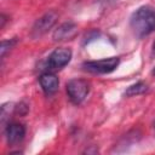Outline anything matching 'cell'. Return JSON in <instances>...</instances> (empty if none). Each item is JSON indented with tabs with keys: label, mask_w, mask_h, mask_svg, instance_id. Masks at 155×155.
<instances>
[{
	"label": "cell",
	"mask_w": 155,
	"mask_h": 155,
	"mask_svg": "<svg viewBox=\"0 0 155 155\" xmlns=\"http://www.w3.org/2000/svg\"><path fill=\"white\" fill-rule=\"evenodd\" d=\"M130 25L139 38L150 34L155 29V8L149 5L138 7L131 15Z\"/></svg>",
	"instance_id": "cell-1"
},
{
	"label": "cell",
	"mask_w": 155,
	"mask_h": 155,
	"mask_svg": "<svg viewBox=\"0 0 155 155\" xmlns=\"http://www.w3.org/2000/svg\"><path fill=\"white\" fill-rule=\"evenodd\" d=\"M90 92V84L84 79H71L67 82V93L74 104H80Z\"/></svg>",
	"instance_id": "cell-2"
},
{
	"label": "cell",
	"mask_w": 155,
	"mask_h": 155,
	"mask_svg": "<svg viewBox=\"0 0 155 155\" xmlns=\"http://www.w3.org/2000/svg\"><path fill=\"white\" fill-rule=\"evenodd\" d=\"M119 57H109V58H103L98 61H88L82 64V68L86 71L93 73V74H108L111 73L116 69L119 65Z\"/></svg>",
	"instance_id": "cell-3"
},
{
	"label": "cell",
	"mask_w": 155,
	"mask_h": 155,
	"mask_svg": "<svg viewBox=\"0 0 155 155\" xmlns=\"http://www.w3.org/2000/svg\"><path fill=\"white\" fill-rule=\"evenodd\" d=\"M58 18V15L54 11H48L44 16H41L33 25L31 29V36L33 38H40L45 33H47L56 23Z\"/></svg>",
	"instance_id": "cell-4"
},
{
	"label": "cell",
	"mask_w": 155,
	"mask_h": 155,
	"mask_svg": "<svg viewBox=\"0 0 155 155\" xmlns=\"http://www.w3.org/2000/svg\"><path fill=\"white\" fill-rule=\"evenodd\" d=\"M71 59V51L67 47H59L52 51L47 58V65L51 69H62Z\"/></svg>",
	"instance_id": "cell-5"
},
{
	"label": "cell",
	"mask_w": 155,
	"mask_h": 155,
	"mask_svg": "<svg viewBox=\"0 0 155 155\" xmlns=\"http://www.w3.org/2000/svg\"><path fill=\"white\" fill-rule=\"evenodd\" d=\"M78 34V25L68 22L61 24L53 33V40L54 41H64V40H70Z\"/></svg>",
	"instance_id": "cell-6"
},
{
	"label": "cell",
	"mask_w": 155,
	"mask_h": 155,
	"mask_svg": "<svg viewBox=\"0 0 155 155\" xmlns=\"http://www.w3.org/2000/svg\"><path fill=\"white\" fill-rule=\"evenodd\" d=\"M5 136H6V140H7L8 144H17L24 138L25 128L21 124H16V122L15 124H10L6 127Z\"/></svg>",
	"instance_id": "cell-7"
},
{
	"label": "cell",
	"mask_w": 155,
	"mask_h": 155,
	"mask_svg": "<svg viewBox=\"0 0 155 155\" xmlns=\"http://www.w3.org/2000/svg\"><path fill=\"white\" fill-rule=\"evenodd\" d=\"M39 81H40L41 88L46 94H52L58 90V85H59L58 78L52 73H44L40 76Z\"/></svg>",
	"instance_id": "cell-8"
},
{
	"label": "cell",
	"mask_w": 155,
	"mask_h": 155,
	"mask_svg": "<svg viewBox=\"0 0 155 155\" xmlns=\"http://www.w3.org/2000/svg\"><path fill=\"white\" fill-rule=\"evenodd\" d=\"M147 90H148L147 85H145L144 82L139 81V82H136V84L131 85V86H130V87L126 90L125 94H126L127 97H131V96H137V94H142V93H144Z\"/></svg>",
	"instance_id": "cell-9"
},
{
	"label": "cell",
	"mask_w": 155,
	"mask_h": 155,
	"mask_svg": "<svg viewBox=\"0 0 155 155\" xmlns=\"http://www.w3.org/2000/svg\"><path fill=\"white\" fill-rule=\"evenodd\" d=\"M15 44H16V40H15V39H12V40H4V41L1 42V48H0L1 57H4L5 53H6V52H7Z\"/></svg>",
	"instance_id": "cell-10"
},
{
	"label": "cell",
	"mask_w": 155,
	"mask_h": 155,
	"mask_svg": "<svg viewBox=\"0 0 155 155\" xmlns=\"http://www.w3.org/2000/svg\"><path fill=\"white\" fill-rule=\"evenodd\" d=\"M153 48H154V51H155V41H154V45H153Z\"/></svg>",
	"instance_id": "cell-11"
},
{
	"label": "cell",
	"mask_w": 155,
	"mask_h": 155,
	"mask_svg": "<svg viewBox=\"0 0 155 155\" xmlns=\"http://www.w3.org/2000/svg\"><path fill=\"white\" fill-rule=\"evenodd\" d=\"M153 74H154V75H155V68H154V70H153Z\"/></svg>",
	"instance_id": "cell-12"
}]
</instances>
